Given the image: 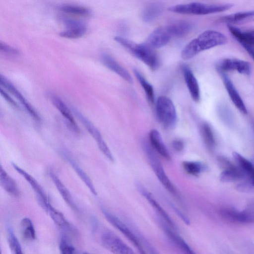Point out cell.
Returning <instances> with one entry per match:
<instances>
[{"instance_id": "29", "label": "cell", "mask_w": 254, "mask_h": 254, "mask_svg": "<svg viewBox=\"0 0 254 254\" xmlns=\"http://www.w3.org/2000/svg\"><path fill=\"white\" fill-rule=\"evenodd\" d=\"M163 9V4L160 2L151 3L144 8L142 12V19L145 22H151L162 13Z\"/></svg>"}, {"instance_id": "18", "label": "cell", "mask_w": 254, "mask_h": 254, "mask_svg": "<svg viewBox=\"0 0 254 254\" xmlns=\"http://www.w3.org/2000/svg\"><path fill=\"white\" fill-rule=\"evenodd\" d=\"M220 73L224 86L232 102L242 114H247V108L233 83L225 72Z\"/></svg>"}, {"instance_id": "3", "label": "cell", "mask_w": 254, "mask_h": 254, "mask_svg": "<svg viewBox=\"0 0 254 254\" xmlns=\"http://www.w3.org/2000/svg\"><path fill=\"white\" fill-rule=\"evenodd\" d=\"M114 39L151 69L155 70L159 67L158 57L153 49L146 44H137L120 36L115 37Z\"/></svg>"}, {"instance_id": "25", "label": "cell", "mask_w": 254, "mask_h": 254, "mask_svg": "<svg viewBox=\"0 0 254 254\" xmlns=\"http://www.w3.org/2000/svg\"><path fill=\"white\" fill-rule=\"evenodd\" d=\"M0 184L1 187L9 194L17 197L20 194L18 187L16 182L0 166Z\"/></svg>"}, {"instance_id": "23", "label": "cell", "mask_w": 254, "mask_h": 254, "mask_svg": "<svg viewBox=\"0 0 254 254\" xmlns=\"http://www.w3.org/2000/svg\"><path fill=\"white\" fill-rule=\"evenodd\" d=\"M49 176L66 203L73 210H77V207L73 201L72 195L64 184L51 170L49 171Z\"/></svg>"}, {"instance_id": "30", "label": "cell", "mask_w": 254, "mask_h": 254, "mask_svg": "<svg viewBox=\"0 0 254 254\" xmlns=\"http://www.w3.org/2000/svg\"><path fill=\"white\" fill-rule=\"evenodd\" d=\"M233 222L254 224V205H251L241 211L235 209L233 215Z\"/></svg>"}, {"instance_id": "2", "label": "cell", "mask_w": 254, "mask_h": 254, "mask_svg": "<svg viewBox=\"0 0 254 254\" xmlns=\"http://www.w3.org/2000/svg\"><path fill=\"white\" fill-rule=\"evenodd\" d=\"M101 210L107 220L121 232L140 253L145 254V251H150L153 249V246L137 230L128 226L105 208L102 207Z\"/></svg>"}, {"instance_id": "10", "label": "cell", "mask_w": 254, "mask_h": 254, "mask_svg": "<svg viewBox=\"0 0 254 254\" xmlns=\"http://www.w3.org/2000/svg\"><path fill=\"white\" fill-rule=\"evenodd\" d=\"M0 84L10 92L21 102L34 120L37 122L41 121L40 117L33 106L28 102L14 85L1 74L0 75Z\"/></svg>"}, {"instance_id": "21", "label": "cell", "mask_w": 254, "mask_h": 254, "mask_svg": "<svg viewBox=\"0 0 254 254\" xmlns=\"http://www.w3.org/2000/svg\"><path fill=\"white\" fill-rule=\"evenodd\" d=\"M102 60L104 65L129 83L132 82V79L129 72L121 66L113 58L108 54H103Z\"/></svg>"}, {"instance_id": "24", "label": "cell", "mask_w": 254, "mask_h": 254, "mask_svg": "<svg viewBox=\"0 0 254 254\" xmlns=\"http://www.w3.org/2000/svg\"><path fill=\"white\" fill-rule=\"evenodd\" d=\"M63 156L72 166L78 176L80 178L90 191L94 194L97 195V191L90 178L84 170L76 163V162L65 152H62Z\"/></svg>"}, {"instance_id": "11", "label": "cell", "mask_w": 254, "mask_h": 254, "mask_svg": "<svg viewBox=\"0 0 254 254\" xmlns=\"http://www.w3.org/2000/svg\"><path fill=\"white\" fill-rule=\"evenodd\" d=\"M136 187L139 193L145 198L148 203L157 212L160 218H161V220L174 230H176L177 228L173 220L156 200L150 192L140 183H136Z\"/></svg>"}, {"instance_id": "41", "label": "cell", "mask_w": 254, "mask_h": 254, "mask_svg": "<svg viewBox=\"0 0 254 254\" xmlns=\"http://www.w3.org/2000/svg\"><path fill=\"white\" fill-rule=\"evenodd\" d=\"M170 205L175 213L178 215V216L184 222V223H185L187 225L190 224V222L189 218L186 216L182 212H181V210H180V209L177 207V206H176L172 203H170Z\"/></svg>"}, {"instance_id": "15", "label": "cell", "mask_w": 254, "mask_h": 254, "mask_svg": "<svg viewBox=\"0 0 254 254\" xmlns=\"http://www.w3.org/2000/svg\"><path fill=\"white\" fill-rule=\"evenodd\" d=\"M172 37L166 26L160 27L148 36L145 44L152 49L159 48L165 46Z\"/></svg>"}, {"instance_id": "6", "label": "cell", "mask_w": 254, "mask_h": 254, "mask_svg": "<svg viewBox=\"0 0 254 254\" xmlns=\"http://www.w3.org/2000/svg\"><path fill=\"white\" fill-rule=\"evenodd\" d=\"M156 115L161 125L166 129L173 128L177 122V113L172 100L167 97L160 96L156 103Z\"/></svg>"}, {"instance_id": "5", "label": "cell", "mask_w": 254, "mask_h": 254, "mask_svg": "<svg viewBox=\"0 0 254 254\" xmlns=\"http://www.w3.org/2000/svg\"><path fill=\"white\" fill-rule=\"evenodd\" d=\"M233 6L230 3L208 4L200 2H191L170 6L168 10L171 12L185 14L206 15L223 12Z\"/></svg>"}, {"instance_id": "36", "label": "cell", "mask_w": 254, "mask_h": 254, "mask_svg": "<svg viewBox=\"0 0 254 254\" xmlns=\"http://www.w3.org/2000/svg\"><path fill=\"white\" fill-rule=\"evenodd\" d=\"M185 171L188 174L196 176L204 169V165L196 161H184L182 164Z\"/></svg>"}, {"instance_id": "20", "label": "cell", "mask_w": 254, "mask_h": 254, "mask_svg": "<svg viewBox=\"0 0 254 254\" xmlns=\"http://www.w3.org/2000/svg\"><path fill=\"white\" fill-rule=\"evenodd\" d=\"M161 227L170 240L180 249L187 254H192L194 253L185 241L179 236L169 225L162 220Z\"/></svg>"}, {"instance_id": "37", "label": "cell", "mask_w": 254, "mask_h": 254, "mask_svg": "<svg viewBox=\"0 0 254 254\" xmlns=\"http://www.w3.org/2000/svg\"><path fill=\"white\" fill-rule=\"evenodd\" d=\"M218 112L220 118L226 124L229 126L233 124V117L231 111L226 105H220L218 108Z\"/></svg>"}, {"instance_id": "42", "label": "cell", "mask_w": 254, "mask_h": 254, "mask_svg": "<svg viewBox=\"0 0 254 254\" xmlns=\"http://www.w3.org/2000/svg\"><path fill=\"white\" fill-rule=\"evenodd\" d=\"M239 43L254 61V47L251 44L243 41H240L239 42Z\"/></svg>"}, {"instance_id": "26", "label": "cell", "mask_w": 254, "mask_h": 254, "mask_svg": "<svg viewBox=\"0 0 254 254\" xmlns=\"http://www.w3.org/2000/svg\"><path fill=\"white\" fill-rule=\"evenodd\" d=\"M220 20L231 25L251 22L254 20V10L238 12L222 17Z\"/></svg>"}, {"instance_id": "32", "label": "cell", "mask_w": 254, "mask_h": 254, "mask_svg": "<svg viewBox=\"0 0 254 254\" xmlns=\"http://www.w3.org/2000/svg\"><path fill=\"white\" fill-rule=\"evenodd\" d=\"M20 226L22 236L25 240L33 241L35 239V230L30 218H23L20 222Z\"/></svg>"}, {"instance_id": "14", "label": "cell", "mask_w": 254, "mask_h": 254, "mask_svg": "<svg viewBox=\"0 0 254 254\" xmlns=\"http://www.w3.org/2000/svg\"><path fill=\"white\" fill-rule=\"evenodd\" d=\"M11 165L14 170L22 176L30 185L32 189L36 192L42 206L45 209L49 201L46 193L41 185L32 176L19 167L17 165L13 162H11Z\"/></svg>"}, {"instance_id": "34", "label": "cell", "mask_w": 254, "mask_h": 254, "mask_svg": "<svg viewBox=\"0 0 254 254\" xmlns=\"http://www.w3.org/2000/svg\"><path fill=\"white\" fill-rule=\"evenodd\" d=\"M7 238L9 247L12 253L21 254L23 253L21 244L10 227L7 228Z\"/></svg>"}, {"instance_id": "12", "label": "cell", "mask_w": 254, "mask_h": 254, "mask_svg": "<svg viewBox=\"0 0 254 254\" xmlns=\"http://www.w3.org/2000/svg\"><path fill=\"white\" fill-rule=\"evenodd\" d=\"M218 161L224 169L220 176V180L224 183H230L245 178V175L238 167L232 164L227 158L220 156Z\"/></svg>"}, {"instance_id": "19", "label": "cell", "mask_w": 254, "mask_h": 254, "mask_svg": "<svg viewBox=\"0 0 254 254\" xmlns=\"http://www.w3.org/2000/svg\"><path fill=\"white\" fill-rule=\"evenodd\" d=\"M182 71L191 97L194 101H199L200 94L199 87L196 78L188 66L184 65L182 67Z\"/></svg>"}, {"instance_id": "35", "label": "cell", "mask_w": 254, "mask_h": 254, "mask_svg": "<svg viewBox=\"0 0 254 254\" xmlns=\"http://www.w3.org/2000/svg\"><path fill=\"white\" fill-rule=\"evenodd\" d=\"M59 9L65 13L82 16H89L91 14V11L88 8L76 5L64 4L61 6Z\"/></svg>"}, {"instance_id": "7", "label": "cell", "mask_w": 254, "mask_h": 254, "mask_svg": "<svg viewBox=\"0 0 254 254\" xmlns=\"http://www.w3.org/2000/svg\"><path fill=\"white\" fill-rule=\"evenodd\" d=\"M73 112L78 119L80 121L89 133L96 141L98 148L102 153L108 160L111 162L114 161V158L109 148L102 137L101 134L96 127L83 114L75 108Z\"/></svg>"}, {"instance_id": "44", "label": "cell", "mask_w": 254, "mask_h": 254, "mask_svg": "<svg viewBox=\"0 0 254 254\" xmlns=\"http://www.w3.org/2000/svg\"><path fill=\"white\" fill-rule=\"evenodd\" d=\"M172 146L175 151L180 152L184 149V143L182 140L176 139L173 141Z\"/></svg>"}, {"instance_id": "8", "label": "cell", "mask_w": 254, "mask_h": 254, "mask_svg": "<svg viewBox=\"0 0 254 254\" xmlns=\"http://www.w3.org/2000/svg\"><path fill=\"white\" fill-rule=\"evenodd\" d=\"M102 245L107 250L114 254H133L132 249L120 237L110 230H105L101 235Z\"/></svg>"}, {"instance_id": "40", "label": "cell", "mask_w": 254, "mask_h": 254, "mask_svg": "<svg viewBox=\"0 0 254 254\" xmlns=\"http://www.w3.org/2000/svg\"><path fill=\"white\" fill-rule=\"evenodd\" d=\"M0 51L3 53L12 56H16L19 54L17 49L1 42H0Z\"/></svg>"}, {"instance_id": "43", "label": "cell", "mask_w": 254, "mask_h": 254, "mask_svg": "<svg viewBox=\"0 0 254 254\" xmlns=\"http://www.w3.org/2000/svg\"><path fill=\"white\" fill-rule=\"evenodd\" d=\"M0 92L1 95L4 98V99L13 107L18 109L19 107L17 103L13 100L10 96L7 94V93L5 92L1 88L0 89Z\"/></svg>"}, {"instance_id": "31", "label": "cell", "mask_w": 254, "mask_h": 254, "mask_svg": "<svg viewBox=\"0 0 254 254\" xmlns=\"http://www.w3.org/2000/svg\"><path fill=\"white\" fill-rule=\"evenodd\" d=\"M200 134L206 146L209 150H213L215 145L214 135L210 126L203 123L200 127Z\"/></svg>"}, {"instance_id": "1", "label": "cell", "mask_w": 254, "mask_h": 254, "mask_svg": "<svg viewBox=\"0 0 254 254\" xmlns=\"http://www.w3.org/2000/svg\"><path fill=\"white\" fill-rule=\"evenodd\" d=\"M227 38L223 33L212 30L201 33L197 37L190 41L183 48L181 57L189 60L201 51L225 44Z\"/></svg>"}, {"instance_id": "38", "label": "cell", "mask_w": 254, "mask_h": 254, "mask_svg": "<svg viewBox=\"0 0 254 254\" xmlns=\"http://www.w3.org/2000/svg\"><path fill=\"white\" fill-rule=\"evenodd\" d=\"M59 250L60 253L63 254H73L76 253L75 248L71 244L65 235L61 236L59 243Z\"/></svg>"}, {"instance_id": "22", "label": "cell", "mask_w": 254, "mask_h": 254, "mask_svg": "<svg viewBox=\"0 0 254 254\" xmlns=\"http://www.w3.org/2000/svg\"><path fill=\"white\" fill-rule=\"evenodd\" d=\"M150 144L153 149L167 160H171V155L165 146L159 132L152 129L149 133Z\"/></svg>"}, {"instance_id": "4", "label": "cell", "mask_w": 254, "mask_h": 254, "mask_svg": "<svg viewBox=\"0 0 254 254\" xmlns=\"http://www.w3.org/2000/svg\"><path fill=\"white\" fill-rule=\"evenodd\" d=\"M142 146L149 164L160 182L170 193L182 201L179 191L167 175L161 162L156 153V152L150 144L146 141L143 142Z\"/></svg>"}, {"instance_id": "27", "label": "cell", "mask_w": 254, "mask_h": 254, "mask_svg": "<svg viewBox=\"0 0 254 254\" xmlns=\"http://www.w3.org/2000/svg\"><path fill=\"white\" fill-rule=\"evenodd\" d=\"M172 37H180L187 35L193 27L191 23L187 21H178L166 26Z\"/></svg>"}, {"instance_id": "33", "label": "cell", "mask_w": 254, "mask_h": 254, "mask_svg": "<svg viewBox=\"0 0 254 254\" xmlns=\"http://www.w3.org/2000/svg\"><path fill=\"white\" fill-rule=\"evenodd\" d=\"M134 73L145 92L148 101L152 104L154 101V92L153 86L146 80L142 74L134 69Z\"/></svg>"}, {"instance_id": "28", "label": "cell", "mask_w": 254, "mask_h": 254, "mask_svg": "<svg viewBox=\"0 0 254 254\" xmlns=\"http://www.w3.org/2000/svg\"><path fill=\"white\" fill-rule=\"evenodd\" d=\"M227 28L239 42L243 41L254 47V30H242L234 25L227 24Z\"/></svg>"}, {"instance_id": "17", "label": "cell", "mask_w": 254, "mask_h": 254, "mask_svg": "<svg viewBox=\"0 0 254 254\" xmlns=\"http://www.w3.org/2000/svg\"><path fill=\"white\" fill-rule=\"evenodd\" d=\"M63 21L66 26V30L61 32V37L68 39H76L83 36L87 29L82 22L70 18H64Z\"/></svg>"}, {"instance_id": "16", "label": "cell", "mask_w": 254, "mask_h": 254, "mask_svg": "<svg viewBox=\"0 0 254 254\" xmlns=\"http://www.w3.org/2000/svg\"><path fill=\"white\" fill-rule=\"evenodd\" d=\"M53 105L65 119L69 128L75 133H79V128L76 123L71 113L65 103L58 96L51 94L49 96Z\"/></svg>"}, {"instance_id": "39", "label": "cell", "mask_w": 254, "mask_h": 254, "mask_svg": "<svg viewBox=\"0 0 254 254\" xmlns=\"http://www.w3.org/2000/svg\"><path fill=\"white\" fill-rule=\"evenodd\" d=\"M236 189L241 192H254V184L250 180L247 179L246 181L237 185Z\"/></svg>"}, {"instance_id": "13", "label": "cell", "mask_w": 254, "mask_h": 254, "mask_svg": "<svg viewBox=\"0 0 254 254\" xmlns=\"http://www.w3.org/2000/svg\"><path fill=\"white\" fill-rule=\"evenodd\" d=\"M45 209L54 222L63 231L74 235L78 234L77 230L74 226L66 219L62 213L54 207L50 202L47 204Z\"/></svg>"}, {"instance_id": "9", "label": "cell", "mask_w": 254, "mask_h": 254, "mask_svg": "<svg viewBox=\"0 0 254 254\" xmlns=\"http://www.w3.org/2000/svg\"><path fill=\"white\" fill-rule=\"evenodd\" d=\"M216 67L219 73L235 70L241 74L250 75L251 72V66L249 62L237 59L222 60Z\"/></svg>"}]
</instances>
